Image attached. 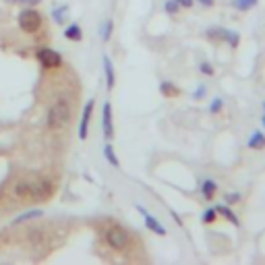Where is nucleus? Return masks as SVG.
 <instances>
[{
    "label": "nucleus",
    "instance_id": "f257e3e1",
    "mask_svg": "<svg viewBox=\"0 0 265 265\" xmlns=\"http://www.w3.org/2000/svg\"><path fill=\"white\" fill-rule=\"evenodd\" d=\"M52 182L46 180L44 176L39 174H27L23 178L17 180L15 185V195L23 201H44V199H50L52 195Z\"/></svg>",
    "mask_w": 265,
    "mask_h": 265
},
{
    "label": "nucleus",
    "instance_id": "f03ea898",
    "mask_svg": "<svg viewBox=\"0 0 265 265\" xmlns=\"http://www.w3.org/2000/svg\"><path fill=\"white\" fill-rule=\"evenodd\" d=\"M71 116H73V112H71L69 99L60 97V99H56L54 104H52V108L48 110V127L52 131H60L71 123Z\"/></svg>",
    "mask_w": 265,
    "mask_h": 265
},
{
    "label": "nucleus",
    "instance_id": "7ed1b4c3",
    "mask_svg": "<svg viewBox=\"0 0 265 265\" xmlns=\"http://www.w3.org/2000/svg\"><path fill=\"white\" fill-rule=\"evenodd\" d=\"M104 240L114 251H125L129 247V232L123 230L120 226H110L104 230Z\"/></svg>",
    "mask_w": 265,
    "mask_h": 265
},
{
    "label": "nucleus",
    "instance_id": "20e7f679",
    "mask_svg": "<svg viewBox=\"0 0 265 265\" xmlns=\"http://www.w3.org/2000/svg\"><path fill=\"white\" fill-rule=\"evenodd\" d=\"M35 58L39 60V65H42L44 69H50V71L63 67V56L58 54L56 50H52V48H39V50L35 52Z\"/></svg>",
    "mask_w": 265,
    "mask_h": 265
},
{
    "label": "nucleus",
    "instance_id": "39448f33",
    "mask_svg": "<svg viewBox=\"0 0 265 265\" xmlns=\"http://www.w3.org/2000/svg\"><path fill=\"white\" fill-rule=\"evenodd\" d=\"M19 27L25 31V33H35L39 31L42 27V15L33 9H25L19 13Z\"/></svg>",
    "mask_w": 265,
    "mask_h": 265
},
{
    "label": "nucleus",
    "instance_id": "423d86ee",
    "mask_svg": "<svg viewBox=\"0 0 265 265\" xmlns=\"http://www.w3.org/2000/svg\"><path fill=\"white\" fill-rule=\"evenodd\" d=\"M101 131H104V137L106 141H110L114 137V127H112V104L106 101L101 106Z\"/></svg>",
    "mask_w": 265,
    "mask_h": 265
},
{
    "label": "nucleus",
    "instance_id": "0eeeda50",
    "mask_svg": "<svg viewBox=\"0 0 265 265\" xmlns=\"http://www.w3.org/2000/svg\"><path fill=\"white\" fill-rule=\"evenodd\" d=\"M93 108H95V101L89 99L83 108V114H81V123H79V139L85 141L87 135H89V123H91V114H93Z\"/></svg>",
    "mask_w": 265,
    "mask_h": 265
},
{
    "label": "nucleus",
    "instance_id": "6e6552de",
    "mask_svg": "<svg viewBox=\"0 0 265 265\" xmlns=\"http://www.w3.org/2000/svg\"><path fill=\"white\" fill-rule=\"evenodd\" d=\"M137 211H139V214L143 216V222H145V226L151 230V232H155V234H160V236H164L166 234V228L160 224V222H157L151 214H149V211L143 207V205H137Z\"/></svg>",
    "mask_w": 265,
    "mask_h": 265
},
{
    "label": "nucleus",
    "instance_id": "1a4fd4ad",
    "mask_svg": "<svg viewBox=\"0 0 265 265\" xmlns=\"http://www.w3.org/2000/svg\"><path fill=\"white\" fill-rule=\"evenodd\" d=\"M101 65H104L106 85H108V89H112V87H114V83H116V75H114V65H112L110 56H104V58H101Z\"/></svg>",
    "mask_w": 265,
    "mask_h": 265
},
{
    "label": "nucleus",
    "instance_id": "9d476101",
    "mask_svg": "<svg viewBox=\"0 0 265 265\" xmlns=\"http://www.w3.org/2000/svg\"><path fill=\"white\" fill-rule=\"evenodd\" d=\"M216 193H218V182H216V180L207 178V180L201 182V195H203V199L211 201V199L216 197Z\"/></svg>",
    "mask_w": 265,
    "mask_h": 265
},
{
    "label": "nucleus",
    "instance_id": "9b49d317",
    "mask_svg": "<svg viewBox=\"0 0 265 265\" xmlns=\"http://www.w3.org/2000/svg\"><path fill=\"white\" fill-rule=\"evenodd\" d=\"M249 149H265V133L261 131H253V135L249 137Z\"/></svg>",
    "mask_w": 265,
    "mask_h": 265
},
{
    "label": "nucleus",
    "instance_id": "f8f14e48",
    "mask_svg": "<svg viewBox=\"0 0 265 265\" xmlns=\"http://www.w3.org/2000/svg\"><path fill=\"white\" fill-rule=\"evenodd\" d=\"M216 211H218L220 216H224L232 226H240V220L236 218V214H234V211H232L228 205H218V207H216Z\"/></svg>",
    "mask_w": 265,
    "mask_h": 265
},
{
    "label": "nucleus",
    "instance_id": "ddd939ff",
    "mask_svg": "<svg viewBox=\"0 0 265 265\" xmlns=\"http://www.w3.org/2000/svg\"><path fill=\"white\" fill-rule=\"evenodd\" d=\"M160 93H162L164 97H176V95L180 93V89H178L174 83L164 81V83H160Z\"/></svg>",
    "mask_w": 265,
    "mask_h": 265
},
{
    "label": "nucleus",
    "instance_id": "4468645a",
    "mask_svg": "<svg viewBox=\"0 0 265 265\" xmlns=\"http://www.w3.org/2000/svg\"><path fill=\"white\" fill-rule=\"evenodd\" d=\"M104 157L110 162V166H114V168H120V160L116 157V153H114V147L110 145V143H106V147H104Z\"/></svg>",
    "mask_w": 265,
    "mask_h": 265
},
{
    "label": "nucleus",
    "instance_id": "2eb2a0df",
    "mask_svg": "<svg viewBox=\"0 0 265 265\" xmlns=\"http://www.w3.org/2000/svg\"><path fill=\"white\" fill-rule=\"evenodd\" d=\"M65 37L71 39V42H79V39L83 37V31H81V27H79L77 23H73V25H69V27L65 29Z\"/></svg>",
    "mask_w": 265,
    "mask_h": 265
},
{
    "label": "nucleus",
    "instance_id": "dca6fc26",
    "mask_svg": "<svg viewBox=\"0 0 265 265\" xmlns=\"http://www.w3.org/2000/svg\"><path fill=\"white\" fill-rule=\"evenodd\" d=\"M257 3L259 0H232V7L236 9V11H251V9H255L257 7Z\"/></svg>",
    "mask_w": 265,
    "mask_h": 265
},
{
    "label": "nucleus",
    "instance_id": "f3484780",
    "mask_svg": "<svg viewBox=\"0 0 265 265\" xmlns=\"http://www.w3.org/2000/svg\"><path fill=\"white\" fill-rule=\"evenodd\" d=\"M216 220H218V211H216V207H209V209L203 211V216H201V222H203V224H214Z\"/></svg>",
    "mask_w": 265,
    "mask_h": 265
},
{
    "label": "nucleus",
    "instance_id": "a211bd4d",
    "mask_svg": "<svg viewBox=\"0 0 265 265\" xmlns=\"http://www.w3.org/2000/svg\"><path fill=\"white\" fill-rule=\"evenodd\" d=\"M238 39H240V35L236 33V31H222V42H228L232 48H236L238 46Z\"/></svg>",
    "mask_w": 265,
    "mask_h": 265
},
{
    "label": "nucleus",
    "instance_id": "6ab92c4d",
    "mask_svg": "<svg viewBox=\"0 0 265 265\" xmlns=\"http://www.w3.org/2000/svg\"><path fill=\"white\" fill-rule=\"evenodd\" d=\"M164 11H166V15L176 17L178 11H180V5L176 3V0H166V3H164Z\"/></svg>",
    "mask_w": 265,
    "mask_h": 265
},
{
    "label": "nucleus",
    "instance_id": "aec40b11",
    "mask_svg": "<svg viewBox=\"0 0 265 265\" xmlns=\"http://www.w3.org/2000/svg\"><path fill=\"white\" fill-rule=\"evenodd\" d=\"M39 216H44V211H42V209H33V211H27V214L19 216L17 220H13V224H21V222H25V220H33V218H39Z\"/></svg>",
    "mask_w": 265,
    "mask_h": 265
},
{
    "label": "nucleus",
    "instance_id": "412c9836",
    "mask_svg": "<svg viewBox=\"0 0 265 265\" xmlns=\"http://www.w3.org/2000/svg\"><path fill=\"white\" fill-rule=\"evenodd\" d=\"M112 29H114L112 21H110V19H106V21H104V25H101V42H110Z\"/></svg>",
    "mask_w": 265,
    "mask_h": 265
},
{
    "label": "nucleus",
    "instance_id": "4be33fe9",
    "mask_svg": "<svg viewBox=\"0 0 265 265\" xmlns=\"http://www.w3.org/2000/svg\"><path fill=\"white\" fill-rule=\"evenodd\" d=\"M222 108H224V99L222 97H214V99H211V104H209V112L211 114H218Z\"/></svg>",
    "mask_w": 265,
    "mask_h": 265
},
{
    "label": "nucleus",
    "instance_id": "5701e85b",
    "mask_svg": "<svg viewBox=\"0 0 265 265\" xmlns=\"http://www.w3.org/2000/svg\"><path fill=\"white\" fill-rule=\"evenodd\" d=\"M67 13H69V7H63V9H54V21L56 23H65V19H67Z\"/></svg>",
    "mask_w": 265,
    "mask_h": 265
},
{
    "label": "nucleus",
    "instance_id": "b1692460",
    "mask_svg": "<svg viewBox=\"0 0 265 265\" xmlns=\"http://www.w3.org/2000/svg\"><path fill=\"white\" fill-rule=\"evenodd\" d=\"M226 205H232V203H238L240 201V193H228L226 197Z\"/></svg>",
    "mask_w": 265,
    "mask_h": 265
},
{
    "label": "nucleus",
    "instance_id": "393cba45",
    "mask_svg": "<svg viewBox=\"0 0 265 265\" xmlns=\"http://www.w3.org/2000/svg\"><path fill=\"white\" fill-rule=\"evenodd\" d=\"M201 73H203V75H209V77H211V75H214V67H211L209 63H201Z\"/></svg>",
    "mask_w": 265,
    "mask_h": 265
},
{
    "label": "nucleus",
    "instance_id": "a878e982",
    "mask_svg": "<svg viewBox=\"0 0 265 265\" xmlns=\"http://www.w3.org/2000/svg\"><path fill=\"white\" fill-rule=\"evenodd\" d=\"M176 3L180 5V9H191L195 5V0H176Z\"/></svg>",
    "mask_w": 265,
    "mask_h": 265
},
{
    "label": "nucleus",
    "instance_id": "bb28decb",
    "mask_svg": "<svg viewBox=\"0 0 265 265\" xmlns=\"http://www.w3.org/2000/svg\"><path fill=\"white\" fill-rule=\"evenodd\" d=\"M203 95H205V87H203V85H201V87H199V89H197V91H195V95H193V97H195V99H201V97H203Z\"/></svg>",
    "mask_w": 265,
    "mask_h": 265
},
{
    "label": "nucleus",
    "instance_id": "cd10ccee",
    "mask_svg": "<svg viewBox=\"0 0 265 265\" xmlns=\"http://www.w3.org/2000/svg\"><path fill=\"white\" fill-rule=\"evenodd\" d=\"M195 3H199V5H203V7H214L216 0H195Z\"/></svg>",
    "mask_w": 265,
    "mask_h": 265
},
{
    "label": "nucleus",
    "instance_id": "c85d7f7f",
    "mask_svg": "<svg viewBox=\"0 0 265 265\" xmlns=\"http://www.w3.org/2000/svg\"><path fill=\"white\" fill-rule=\"evenodd\" d=\"M13 3H27V5H37L39 0H13Z\"/></svg>",
    "mask_w": 265,
    "mask_h": 265
},
{
    "label": "nucleus",
    "instance_id": "c756f323",
    "mask_svg": "<svg viewBox=\"0 0 265 265\" xmlns=\"http://www.w3.org/2000/svg\"><path fill=\"white\" fill-rule=\"evenodd\" d=\"M261 123H263V127H265V114H263V116H261Z\"/></svg>",
    "mask_w": 265,
    "mask_h": 265
},
{
    "label": "nucleus",
    "instance_id": "7c9ffc66",
    "mask_svg": "<svg viewBox=\"0 0 265 265\" xmlns=\"http://www.w3.org/2000/svg\"><path fill=\"white\" fill-rule=\"evenodd\" d=\"M263 110H265V104H263Z\"/></svg>",
    "mask_w": 265,
    "mask_h": 265
}]
</instances>
